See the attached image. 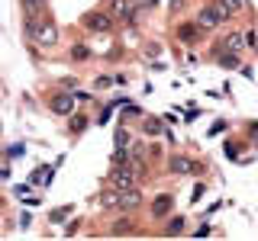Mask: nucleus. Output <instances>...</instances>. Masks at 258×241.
Instances as JSON below:
<instances>
[{"label": "nucleus", "mask_w": 258, "mask_h": 241, "mask_svg": "<svg viewBox=\"0 0 258 241\" xmlns=\"http://www.w3.org/2000/svg\"><path fill=\"white\" fill-rule=\"evenodd\" d=\"M26 36L32 39L36 45H55V39H58V29H55V23L48 20V16H39V20H26Z\"/></svg>", "instance_id": "f257e3e1"}, {"label": "nucleus", "mask_w": 258, "mask_h": 241, "mask_svg": "<svg viewBox=\"0 0 258 241\" xmlns=\"http://www.w3.org/2000/svg\"><path fill=\"white\" fill-rule=\"evenodd\" d=\"M136 167L133 164H116V171L110 174V183H113V190H129V187H136Z\"/></svg>", "instance_id": "f03ea898"}, {"label": "nucleus", "mask_w": 258, "mask_h": 241, "mask_svg": "<svg viewBox=\"0 0 258 241\" xmlns=\"http://www.w3.org/2000/svg\"><path fill=\"white\" fill-rule=\"evenodd\" d=\"M84 26L91 29V32H110V29H113V16H110V13L94 10V13H87V16H84Z\"/></svg>", "instance_id": "7ed1b4c3"}, {"label": "nucleus", "mask_w": 258, "mask_h": 241, "mask_svg": "<svg viewBox=\"0 0 258 241\" xmlns=\"http://www.w3.org/2000/svg\"><path fill=\"white\" fill-rule=\"evenodd\" d=\"M136 10H139V7H136L133 0H113V4H110V16H113V20H133Z\"/></svg>", "instance_id": "20e7f679"}, {"label": "nucleus", "mask_w": 258, "mask_h": 241, "mask_svg": "<svg viewBox=\"0 0 258 241\" xmlns=\"http://www.w3.org/2000/svg\"><path fill=\"white\" fill-rule=\"evenodd\" d=\"M75 109V93H55L52 96V112L55 116H68Z\"/></svg>", "instance_id": "39448f33"}, {"label": "nucleus", "mask_w": 258, "mask_h": 241, "mask_svg": "<svg viewBox=\"0 0 258 241\" xmlns=\"http://www.w3.org/2000/svg\"><path fill=\"white\" fill-rule=\"evenodd\" d=\"M200 36H204V29H200L197 23H184V26H177V39H181V42H187V45L200 42Z\"/></svg>", "instance_id": "423d86ee"}, {"label": "nucleus", "mask_w": 258, "mask_h": 241, "mask_svg": "<svg viewBox=\"0 0 258 241\" xmlns=\"http://www.w3.org/2000/svg\"><path fill=\"white\" fill-rule=\"evenodd\" d=\"M171 209H174V196L171 193H161V196H155V203H152V215L161 219V215H168Z\"/></svg>", "instance_id": "0eeeda50"}, {"label": "nucleus", "mask_w": 258, "mask_h": 241, "mask_svg": "<svg viewBox=\"0 0 258 241\" xmlns=\"http://www.w3.org/2000/svg\"><path fill=\"white\" fill-rule=\"evenodd\" d=\"M142 203V193L136 190V187H129V190H119V206L116 209H136Z\"/></svg>", "instance_id": "6e6552de"}, {"label": "nucleus", "mask_w": 258, "mask_h": 241, "mask_svg": "<svg viewBox=\"0 0 258 241\" xmlns=\"http://www.w3.org/2000/svg\"><path fill=\"white\" fill-rule=\"evenodd\" d=\"M168 167H171V174H197V164L187 161V158H181V155H174L168 161Z\"/></svg>", "instance_id": "1a4fd4ad"}, {"label": "nucleus", "mask_w": 258, "mask_h": 241, "mask_svg": "<svg viewBox=\"0 0 258 241\" xmlns=\"http://www.w3.org/2000/svg\"><path fill=\"white\" fill-rule=\"evenodd\" d=\"M23 10H26V20H39L45 16V0H23Z\"/></svg>", "instance_id": "9d476101"}, {"label": "nucleus", "mask_w": 258, "mask_h": 241, "mask_svg": "<svg viewBox=\"0 0 258 241\" xmlns=\"http://www.w3.org/2000/svg\"><path fill=\"white\" fill-rule=\"evenodd\" d=\"M197 26H200V29H213V26H220V20H216L213 7H204V10L197 13Z\"/></svg>", "instance_id": "9b49d317"}, {"label": "nucleus", "mask_w": 258, "mask_h": 241, "mask_svg": "<svg viewBox=\"0 0 258 241\" xmlns=\"http://www.w3.org/2000/svg\"><path fill=\"white\" fill-rule=\"evenodd\" d=\"M223 45L229 48L232 55H239V52H242V45H245V42H242V36H236V32H232V36H226V39H223Z\"/></svg>", "instance_id": "f8f14e48"}, {"label": "nucleus", "mask_w": 258, "mask_h": 241, "mask_svg": "<svg viewBox=\"0 0 258 241\" xmlns=\"http://www.w3.org/2000/svg\"><path fill=\"white\" fill-rule=\"evenodd\" d=\"M210 7H213V13H216V20H220V23H226V20L232 16V10L223 4V0H216V4H210Z\"/></svg>", "instance_id": "ddd939ff"}, {"label": "nucleus", "mask_w": 258, "mask_h": 241, "mask_svg": "<svg viewBox=\"0 0 258 241\" xmlns=\"http://www.w3.org/2000/svg\"><path fill=\"white\" fill-rule=\"evenodd\" d=\"M100 206H103V209H116V206H119V190H113V193H107V196L100 199Z\"/></svg>", "instance_id": "4468645a"}, {"label": "nucleus", "mask_w": 258, "mask_h": 241, "mask_svg": "<svg viewBox=\"0 0 258 241\" xmlns=\"http://www.w3.org/2000/svg\"><path fill=\"white\" fill-rule=\"evenodd\" d=\"M181 231H184V219H171V225L165 228V235L174 238V235H181Z\"/></svg>", "instance_id": "2eb2a0df"}, {"label": "nucleus", "mask_w": 258, "mask_h": 241, "mask_svg": "<svg viewBox=\"0 0 258 241\" xmlns=\"http://www.w3.org/2000/svg\"><path fill=\"white\" fill-rule=\"evenodd\" d=\"M113 235H116V238H123V235H136V228H133V222H123V225H113Z\"/></svg>", "instance_id": "dca6fc26"}, {"label": "nucleus", "mask_w": 258, "mask_h": 241, "mask_svg": "<svg viewBox=\"0 0 258 241\" xmlns=\"http://www.w3.org/2000/svg\"><path fill=\"white\" fill-rule=\"evenodd\" d=\"M220 64L223 68H239V58L236 55H220Z\"/></svg>", "instance_id": "f3484780"}, {"label": "nucleus", "mask_w": 258, "mask_h": 241, "mask_svg": "<svg viewBox=\"0 0 258 241\" xmlns=\"http://www.w3.org/2000/svg\"><path fill=\"white\" fill-rule=\"evenodd\" d=\"M87 55H91L87 45H75V48H71V58H87Z\"/></svg>", "instance_id": "a211bd4d"}, {"label": "nucleus", "mask_w": 258, "mask_h": 241, "mask_svg": "<svg viewBox=\"0 0 258 241\" xmlns=\"http://www.w3.org/2000/svg\"><path fill=\"white\" fill-rule=\"evenodd\" d=\"M145 132H149V135H158L161 132V123H158V119H149V123H145Z\"/></svg>", "instance_id": "6ab92c4d"}, {"label": "nucleus", "mask_w": 258, "mask_h": 241, "mask_svg": "<svg viewBox=\"0 0 258 241\" xmlns=\"http://www.w3.org/2000/svg\"><path fill=\"white\" fill-rule=\"evenodd\" d=\"M226 7H229V10H242V7H245V0H223Z\"/></svg>", "instance_id": "aec40b11"}, {"label": "nucleus", "mask_w": 258, "mask_h": 241, "mask_svg": "<svg viewBox=\"0 0 258 241\" xmlns=\"http://www.w3.org/2000/svg\"><path fill=\"white\" fill-rule=\"evenodd\" d=\"M84 126H87V123H84V116H78L75 123H71V129H75V132H81V129H84Z\"/></svg>", "instance_id": "412c9836"}]
</instances>
